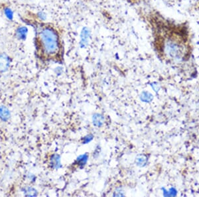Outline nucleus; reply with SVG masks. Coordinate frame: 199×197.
Wrapping results in <instances>:
<instances>
[{"instance_id":"obj_1","label":"nucleus","mask_w":199,"mask_h":197,"mask_svg":"<svg viewBox=\"0 0 199 197\" xmlns=\"http://www.w3.org/2000/svg\"><path fill=\"white\" fill-rule=\"evenodd\" d=\"M157 42L162 54L173 62L186 60L190 54L189 27L185 24H164L157 31Z\"/></svg>"},{"instance_id":"obj_2","label":"nucleus","mask_w":199,"mask_h":197,"mask_svg":"<svg viewBox=\"0 0 199 197\" xmlns=\"http://www.w3.org/2000/svg\"><path fill=\"white\" fill-rule=\"evenodd\" d=\"M59 35L51 27H44L38 33V49L41 56L45 59H54L60 54Z\"/></svg>"},{"instance_id":"obj_3","label":"nucleus","mask_w":199,"mask_h":197,"mask_svg":"<svg viewBox=\"0 0 199 197\" xmlns=\"http://www.w3.org/2000/svg\"><path fill=\"white\" fill-rule=\"evenodd\" d=\"M92 37V32L88 27H84L80 34L79 46L81 49H84L88 45L90 40Z\"/></svg>"},{"instance_id":"obj_4","label":"nucleus","mask_w":199,"mask_h":197,"mask_svg":"<svg viewBox=\"0 0 199 197\" xmlns=\"http://www.w3.org/2000/svg\"><path fill=\"white\" fill-rule=\"evenodd\" d=\"M9 66V59L5 53L0 55V71L4 72L7 70Z\"/></svg>"},{"instance_id":"obj_5","label":"nucleus","mask_w":199,"mask_h":197,"mask_svg":"<svg viewBox=\"0 0 199 197\" xmlns=\"http://www.w3.org/2000/svg\"><path fill=\"white\" fill-rule=\"evenodd\" d=\"M27 33H28V29L25 27H19L16 31L17 37L21 40L26 39Z\"/></svg>"},{"instance_id":"obj_6","label":"nucleus","mask_w":199,"mask_h":197,"mask_svg":"<svg viewBox=\"0 0 199 197\" xmlns=\"http://www.w3.org/2000/svg\"><path fill=\"white\" fill-rule=\"evenodd\" d=\"M10 117V112L7 108L4 106L0 107V118L4 121H6Z\"/></svg>"},{"instance_id":"obj_7","label":"nucleus","mask_w":199,"mask_h":197,"mask_svg":"<svg viewBox=\"0 0 199 197\" xmlns=\"http://www.w3.org/2000/svg\"><path fill=\"white\" fill-rule=\"evenodd\" d=\"M103 120L104 118L103 116L100 115V114H95L93 117V123L94 125H95L96 126H101L103 124Z\"/></svg>"},{"instance_id":"obj_8","label":"nucleus","mask_w":199,"mask_h":197,"mask_svg":"<svg viewBox=\"0 0 199 197\" xmlns=\"http://www.w3.org/2000/svg\"><path fill=\"white\" fill-rule=\"evenodd\" d=\"M87 159H88V155L86 154L82 155V156H80L78 159H77L78 164L79 165H84V164H86V163L87 161Z\"/></svg>"},{"instance_id":"obj_9","label":"nucleus","mask_w":199,"mask_h":197,"mask_svg":"<svg viewBox=\"0 0 199 197\" xmlns=\"http://www.w3.org/2000/svg\"><path fill=\"white\" fill-rule=\"evenodd\" d=\"M51 164L53 167L58 168V166L60 164V159L57 155H54V156H53V157L52 158Z\"/></svg>"},{"instance_id":"obj_10","label":"nucleus","mask_w":199,"mask_h":197,"mask_svg":"<svg viewBox=\"0 0 199 197\" xmlns=\"http://www.w3.org/2000/svg\"><path fill=\"white\" fill-rule=\"evenodd\" d=\"M5 14L6 15L7 17L9 19V20H12L13 18V13L12 10L9 8H5L4 9Z\"/></svg>"},{"instance_id":"obj_11","label":"nucleus","mask_w":199,"mask_h":197,"mask_svg":"<svg viewBox=\"0 0 199 197\" xmlns=\"http://www.w3.org/2000/svg\"><path fill=\"white\" fill-rule=\"evenodd\" d=\"M25 194L27 196H35L37 195V192H36V190L32 188H28L27 189H26Z\"/></svg>"},{"instance_id":"obj_12","label":"nucleus","mask_w":199,"mask_h":197,"mask_svg":"<svg viewBox=\"0 0 199 197\" xmlns=\"http://www.w3.org/2000/svg\"><path fill=\"white\" fill-rule=\"evenodd\" d=\"M37 15H38V17L39 18L41 21L45 20L46 18V15L43 12H41L38 13Z\"/></svg>"}]
</instances>
